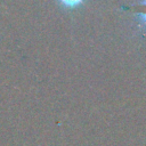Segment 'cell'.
<instances>
[{"instance_id":"1","label":"cell","mask_w":146,"mask_h":146,"mask_svg":"<svg viewBox=\"0 0 146 146\" xmlns=\"http://www.w3.org/2000/svg\"><path fill=\"white\" fill-rule=\"evenodd\" d=\"M130 10H133L135 15L137 16V18L146 25V0H141L137 6H133L131 8H129Z\"/></svg>"},{"instance_id":"2","label":"cell","mask_w":146,"mask_h":146,"mask_svg":"<svg viewBox=\"0 0 146 146\" xmlns=\"http://www.w3.org/2000/svg\"><path fill=\"white\" fill-rule=\"evenodd\" d=\"M59 3L66 8H76L79 6H81L86 0H58Z\"/></svg>"}]
</instances>
